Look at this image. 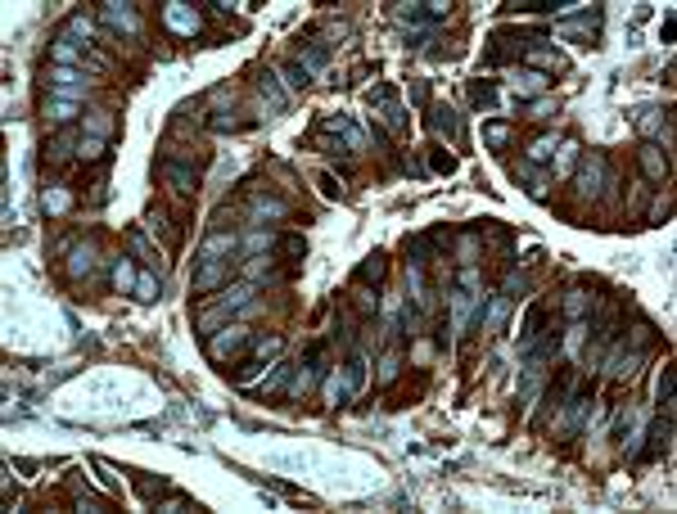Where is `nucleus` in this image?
<instances>
[{
	"mask_svg": "<svg viewBox=\"0 0 677 514\" xmlns=\"http://www.w3.org/2000/svg\"><path fill=\"white\" fill-rule=\"evenodd\" d=\"M253 343H257V338H253L249 325H226L222 334L208 343V352H213V361H240V357H249Z\"/></svg>",
	"mask_w": 677,
	"mask_h": 514,
	"instance_id": "1",
	"label": "nucleus"
},
{
	"mask_svg": "<svg viewBox=\"0 0 677 514\" xmlns=\"http://www.w3.org/2000/svg\"><path fill=\"white\" fill-rule=\"evenodd\" d=\"M244 302H249V284H235V289H226V298H217V307H208V311H204V320H199V325H204V334H213L217 320L231 316V311H235V307H244Z\"/></svg>",
	"mask_w": 677,
	"mask_h": 514,
	"instance_id": "2",
	"label": "nucleus"
},
{
	"mask_svg": "<svg viewBox=\"0 0 677 514\" xmlns=\"http://www.w3.org/2000/svg\"><path fill=\"white\" fill-rule=\"evenodd\" d=\"M637 163H641L646 180H655V185H664V180H669V154H664L655 140H646V145L637 149Z\"/></svg>",
	"mask_w": 677,
	"mask_h": 514,
	"instance_id": "3",
	"label": "nucleus"
},
{
	"mask_svg": "<svg viewBox=\"0 0 677 514\" xmlns=\"http://www.w3.org/2000/svg\"><path fill=\"white\" fill-rule=\"evenodd\" d=\"M669 446H673V415H660V420H655V428H651V442H646V451L637 455V460L651 465V460H660Z\"/></svg>",
	"mask_w": 677,
	"mask_h": 514,
	"instance_id": "4",
	"label": "nucleus"
},
{
	"mask_svg": "<svg viewBox=\"0 0 677 514\" xmlns=\"http://www.w3.org/2000/svg\"><path fill=\"white\" fill-rule=\"evenodd\" d=\"M222 280H231V262H226V257H208V262H199L195 293H213Z\"/></svg>",
	"mask_w": 677,
	"mask_h": 514,
	"instance_id": "5",
	"label": "nucleus"
},
{
	"mask_svg": "<svg viewBox=\"0 0 677 514\" xmlns=\"http://www.w3.org/2000/svg\"><path fill=\"white\" fill-rule=\"evenodd\" d=\"M524 63H528L533 72H569V59L560 50H547V45H533V50H524Z\"/></svg>",
	"mask_w": 677,
	"mask_h": 514,
	"instance_id": "6",
	"label": "nucleus"
},
{
	"mask_svg": "<svg viewBox=\"0 0 677 514\" xmlns=\"http://www.w3.org/2000/svg\"><path fill=\"white\" fill-rule=\"evenodd\" d=\"M429 127H434V136L456 140L461 136V113H456L452 104H429Z\"/></svg>",
	"mask_w": 677,
	"mask_h": 514,
	"instance_id": "7",
	"label": "nucleus"
},
{
	"mask_svg": "<svg viewBox=\"0 0 677 514\" xmlns=\"http://www.w3.org/2000/svg\"><path fill=\"white\" fill-rule=\"evenodd\" d=\"M600 180H605V158L592 154V158H583V167H578V189L583 194H600Z\"/></svg>",
	"mask_w": 677,
	"mask_h": 514,
	"instance_id": "8",
	"label": "nucleus"
},
{
	"mask_svg": "<svg viewBox=\"0 0 677 514\" xmlns=\"http://www.w3.org/2000/svg\"><path fill=\"white\" fill-rule=\"evenodd\" d=\"M542 325H547V307H542V302H533V307H528V316H524V329H519V348H524V352H533V348H538Z\"/></svg>",
	"mask_w": 677,
	"mask_h": 514,
	"instance_id": "9",
	"label": "nucleus"
},
{
	"mask_svg": "<svg viewBox=\"0 0 677 514\" xmlns=\"http://www.w3.org/2000/svg\"><path fill=\"white\" fill-rule=\"evenodd\" d=\"M163 180H172V189H181V194H190V189L199 185V171L195 167H181V163H172V158H163Z\"/></svg>",
	"mask_w": 677,
	"mask_h": 514,
	"instance_id": "10",
	"label": "nucleus"
},
{
	"mask_svg": "<svg viewBox=\"0 0 677 514\" xmlns=\"http://www.w3.org/2000/svg\"><path fill=\"white\" fill-rule=\"evenodd\" d=\"M163 18H167V27H176V32H185V36L199 32V14H195L190 5H167Z\"/></svg>",
	"mask_w": 677,
	"mask_h": 514,
	"instance_id": "11",
	"label": "nucleus"
},
{
	"mask_svg": "<svg viewBox=\"0 0 677 514\" xmlns=\"http://www.w3.org/2000/svg\"><path fill=\"white\" fill-rule=\"evenodd\" d=\"M275 253H280L284 257V262H289V266H298L303 262V257H307V240H303V235H280V240H275Z\"/></svg>",
	"mask_w": 677,
	"mask_h": 514,
	"instance_id": "12",
	"label": "nucleus"
},
{
	"mask_svg": "<svg viewBox=\"0 0 677 514\" xmlns=\"http://www.w3.org/2000/svg\"><path fill=\"white\" fill-rule=\"evenodd\" d=\"M73 140H77V131H63V136H54V140H45V163H54L59 167L63 158L73 154Z\"/></svg>",
	"mask_w": 677,
	"mask_h": 514,
	"instance_id": "13",
	"label": "nucleus"
},
{
	"mask_svg": "<svg viewBox=\"0 0 677 514\" xmlns=\"http://www.w3.org/2000/svg\"><path fill=\"white\" fill-rule=\"evenodd\" d=\"M352 280H357V284H379V280H384V253H370L366 262L357 266V275H352Z\"/></svg>",
	"mask_w": 677,
	"mask_h": 514,
	"instance_id": "14",
	"label": "nucleus"
},
{
	"mask_svg": "<svg viewBox=\"0 0 677 514\" xmlns=\"http://www.w3.org/2000/svg\"><path fill=\"white\" fill-rule=\"evenodd\" d=\"M673 379H677V370H673V366H664V375H660V388H655V402H660V415H673Z\"/></svg>",
	"mask_w": 677,
	"mask_h": 514,
	"instance_id": "15",
	"label": "nucleus"
},
{
	"mask_svg": "<svg viewBox=\"0 0 677 514\" xmlns=\"http://www.w3.org/2000/svg\"><path fill=\"white\" fill-rule=\"evenodd\" d=\"M289 375H294V366H275V375L262 384V393H266V397H289V388H294Z\"/></svg>",
	"mask_w": 677,
	"mask_h": 514,
	"instance_id": "16",
	"label": "nucleus"
},
{
	"mask_svg": "<svg viewBox=\"0 0 677 514\" xmlns=\"http://www.w3.org/2000/svg\"><path fill=\"white\" fill-rule=\"evenodd\" d=\"M361 379H366V361H361L357 352H352V357L343 361V388H348V393H357Z\"/></svg>",
	"mask_w": 677,
	"mask_h": 514,
	"instance_id": "17",
	"label": "nucleus"
},
{
	"mask_svg": "<svg viewBox=\"0 0 677 514\" xmlns=\"http://www.w3.org/2000/svg\"><path fill=\"white\" fill-rule=\"evenodd\" d=\"M280 72H284V81H289V91H307V68H303L298 59H289V63H280Z\"/></svg>",
	"mask_w": 677,
	"mask_h": 514,
	"instance_id": "18",
	"label": "nucleus"
},
{
	"mask_svg": "<svg viewBox=\"0 0 677 514\" xmlns=\"http://www.w3.org/2000/svg\"><path fill=\"white\" fill-rule=\"evenodd\" d=\"M397 366H402V352L388 348L384 361H379V384H393V379H397Z\"/></svg>",
	"mask_w": 677,
	"mask_h": 514,
	"instance_id": "19",
	"label": "nucleus"
},
{
	"mask_svg": "<svg viewBox=\"0 0 677 514\" xmlns=\"http://www.w3.org/2000/svg\"><path fill=\"white\" fill-rule=\"evenodd\" d=\"M574 163H578V145H574V140H565V145H560V158H556V176H569Z\"/></svg>",
	"mask_w": 677,
	"mask_h": 514,
	"instance_id": "20",
	"label": "nucleus"
},
{
	"mask_svg": "<svg viewBox=\"0 0 677 514\" xmlns=\"http://www.w3.org/2000/svg\"><path fill=\"white\" fill-rule=\"evenodd\" d=\"M429 167H434L438 176H452V171H456V158L447 154V149H429Z\"/></svg>",
	"mask_w": 677,
	"mask_h": 514,
	"instance_id": "21",
	"label": "nucleus"
},
{
	"mask_svg": "<svg viewBox=\"0 0 677 514\" xmlns=\"http://www.w3.org/2000/svg\"><path fill=\"white\" fill-rule=\"evenodd\" d=\"M492 95H497V91H492L488 77H474V81H470V100L479 104V109H483V104H492Z\"/></svg>",
	"mask_w": 677,
	"mask_h": 514,
	"instance_id": "22",
	"label": "nucleus"
},
{
	"mask_svg": "<svg viewBox=\"0 0 677 514\" xmlns=\"http://www.w3.org/2000/svg\"><path fill=\"white\" fill-rule=\"evenodd\" d=\"M483 140H488L492 149H501L510 140V127H506V122H488V127H483Z\"/></svg>",
	"mask_w": 677,
	"mask_h": 514,
	"instance_id": "23",
	"label": "nucleus"
},
{
	"mask_svg": "<svg viewBox=\"0 0 677 514\" xmlns=\"http://www.w3.org/2000/svg\"><path fill=\"white\" fill-rule=\"evenodd\" d=\"M664 122H669V118H664V113H660V109H641V118H637V127H641V131H646V136H655V131H660V127H664Z\"/></svg>",
	"mask_w": 677,
	"mask_h": 514,
	"instance_id": "24",
	"label": "nucleus"
},
{
	"mask_svg": "<svg viewBox=\"0 0 677 514\" xmlns=\"http://www.w3.org/2000/svg\"><path fill=\"white\" fill-rule=\"evenodd\" d=\"M91 257H95V249H91V244H82V249L73 253V262H68V275H82V271H91Z\"/></svg>",
	"mask_w": 677,
	"mask_h": 514,
	"instance_id": "25",
	"label": "nucleus"
},
{
	"mask_svg": "<svg viewBox=\"0 0 677 514\" xmlns=\"http://www.w3.org/2000/svg\"><path fill=\"white\" fill-rule=\"evenodd\" d=\"M104 18H109V23H118V27H136V14H131V9H122V5H104Z\"/></svg>",
	"mask_w": 677,
	"mask_h": 514,
	"instance_id": "26",
	"label": "nucleus"
},
{
	"mask_svg": "<svg viewBox=\"0 0 677 514\" xmlns=\"http://www.w3.org/2000/svg\"><path fill=\"white\" fill-rule=\"evenodd\" d=\"M556 154V136H542V140H533V149H528V158L533 163H542V158H551Z\"/></svg>",
	"mask_w": 677,
	"mask_h": 514,
	"instance_id": "27",
	"label": "nucleus"
},
{
	"mask_svg": "<svg viewBox=\"0 0 677 514\" xmlns=\"http://www.w3.org/2000/svg\"><path fill=\"white\" fill-rule=\"evenodd\" d=\"M384 122H388V127H393V131H402L406 127V118H402V104H384Z\"/></svg>",
	"mask_w": 677,
	"mask_h": 514,
	"instance_id": "28",
	"label": "nucleus"
},
{
	"mask_svg": "<svg viewBox=\"0 0 677 514\" xmlns=\"http://www.w3.org/2000/svg\"><path fill=\"white\" fill-rule=\"evenodd\" d=\"M113 284H118V289H131V266H127V257H118V266H113Z\"/></svg>",
	"mask_w": 677,
	"mask_h": 514,
	"instance_id": "29",
	"label": "nucleus"
},
{
	"mask_svg": "<svg viewBox=\"0 0 677 514\" xmlns=\"http://www.w3.org/2000/svg\"><path fill=\"white\" fill-rule=\"evenodd\" d=\"M506 311H510V298H497L488 307V325H501V320H506Z\"/></svg>",
	"mask_w": 677,
	"mask_h": 514,
	"instance_id": "30",
	"label": "nucleus"
},
{
	"mask_svg": "<svg viewBox=\"0 0 677 514\" xmlns=\"http://www.w3.org/2000/svg\"><path fill=\"white\" fill-rule=\"evenodd\" d=\"M45 208H50V212H63V208H68V194H63V189H45Z\"/></svg>",
	"mask_w": 677,
	"mask_h": 514,
	"instance_id": "31",
	"label": "nucleus"
},
{
	"mask_svg": "<svg viewBox=\"0 0 677 514\" xmlns=\"http://www.w3.org/2000/svg\"><path fill=\"white\" fill-rule=\"evenodd\" d=\"M370 104H393V86H370Z\"/></svg>",
	"mask_w": 677,
	"mask_h": 514,
	"instance_id": "32",
	"label": "nucleus"
},
{
	"mask_svg": "<svg viewBox=\"0 0 677 514\" xmlns=\"http://www.w3.org/2000/svg\"><path fill=\"white\" fill-rule=\"evenodd\" d=\"M131 253L140 257V262H154V253H149V244H145V235H131Z\"/></svg>",
	"mask_w": 677,
	"mask_h": 514,
	"instance_id": "33",
	"label": "nucleus"
},
{
	"mask_svg": "<svg viewBox=\"0 0 677 514\" xmlns=\"http://www.w3.org/2000/svg\"><path fill=\"white\" fill-rule=\"evenodd\" d=\"M262 95L271 100V109H280V104H284V95L275 91V81H271V77H262Z\"/></svg>",
	"mask_w": 677,
	"mask_h": 514,
	"instance_id": "34",
	"label": "nucleus"
},
{
	"mask_svg": "<svg viewBox=\"0 0 677 514\" xmlns=\"http://www.w3.org/2000/svg\"><path fill=\"white\" fill-rule=\"evenodd\" d=\"M136 298H154V275H140V280H136Z\"/></svg>",
	"mask_w": 677,
	"mask_h": 514,
	"instance_id": "35",
	"label": "nucleus"
},
{
	"mask_svg": "<svg viewBox=\"0 0 677 514\" xmlns=\"http://www.w3.org/2000/svg\"><path fill=\"white\" fill-rule=\"evenodd\" d=\"M519 91H542V72H524V81H515Z\"/></svg>",
	"mask_w": 677,
	"mask_h": 514,
	"instance_id": "36",
	"label": "nucleus"
},
{
	"mask_svg": "<svg viewBox=\"0 0 677 514\" xmlns=\"http://www.w3.org/2000/svg\"><path fill=\"white\" fill-rule=\"evenodd\" d=\"M50 113L54 122H73V104H50Z\"/></svg>",
	"mask_w": 677,
	"mask_h": 514,
	"instance_id": "37",
	"label": "nucleus"
},
{
	"mask_svg": "<svg viewBox=\"0 0 677 514\" xmlns=\"http://www.w3.org/2000/svg\"><path fill=\"white\" fill-rule=\"evenodd\" d=\"M587 307V298H583V289H574V293H569V311H574V316H578V311H583Z\"/></svg>",
	"mask_w": 677,
	"mask_h": 514,
	"instance_id": "38",
	"label": "nucleus"
},
{
	"mask_svg": "<svg viewBox=\"0 0 677 514\" xmlns=\"http://www.w3.org/2000/svg\"><path fill=\"white\" fill-rule=\"evenodd\" d=\"M321 189H326V194H330V198H339V194H343V189L335 185V176H321Z\"/></svg>",
	"mask_w": 677,
	"mask_h": 514,
	"instance_id": "39",
	"label": "nucleus"
}]
</instances>
